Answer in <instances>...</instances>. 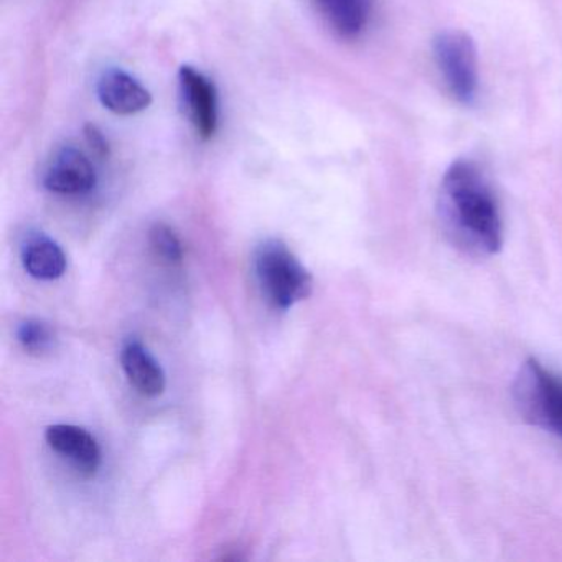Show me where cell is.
Returning a JSON list of instances; mask_svg holds the SVG:
<instances>
[{"label": "cell", "mask_w": 562, "mask_h": 562, "mask_svg": "<svg viewBox=\"0 0 562 562\" xmlns=\"http://www.w3.org/2000/svg\"><path fill=\"white\" fill-rule=\"evenodd\" d=\"M44 186L60 195H83L97 186V169L87 154L77 147H64L48 164Z\"/></svg>", "instance_id": "8992f818"}, {"label": "cell", "mask_w": 562, "mask_h": 562, "mask_svg": "<svg viewBox=\"0 0 562 562\" xmlns=\"http://www.w3.org/2000/svg\"><path fill=\"white\" fill-rule=\"evenodd\" d=\"M121 363L130 383L144 396H160L166 390V373L162 367L137 341H131L124 347Z\"/></svg>", "instance_id": "9c48e42d"}, {"label": "cell", "mask_w": 562, "mask_h": 562, "mask_svg": "<svg viewBox=\"0 0 562 562\" xmlns=\"http://www.w3.org/2000/svg\"><path fill=\"white\" fill-rule=\"evenodd\" d=\"M256 276L262 294L276 308L288 311L312 292V276L281 239H268L256 251Z\"/></svg>", "instance_id": "7a4b0ae2"}, {"label": "cell", "mask_w": 562, "mask_h": 562, "mask_svg": "<svg viewBox=\"0 0 562 562\" xmlns=\"http://www.w3.org/2000/svg\"><path fill=\"white\" fill-rule=\"evenodd\" d=\"M85 136H87L88 146H90L98 156L104 157L110 154L106 137L103 136V133H101L97 126H87Z\"/></svg>", "instance_id": "5bb4252c"}, {"label": "cell", "mask_w": 562, "mask_h": 562, "mask_svg": "<svg viewBox=\"0 0 562 562\" xmlns=\"http://www.w3.org/2000/svg\"><path fill=\"white\" fill-rule=\"evenodd\" d=\"M180 103L195 133L203 140L212 139L218 127V94L212 80L193 67L179 71Z\"/></svg>", "instance_id": "5b68a950"}, {"label": "cell", "mask_w": 562, "mask_h": 562, "mask_svg": "<svg viewBox=\"0 0 562 562\" xmlns=\"http://www.w3.org/2000/svg\"><path fill=\"white\" fill-rule=\"evenodd\" d=\"M149 245L156 258H159L164 265L176 266L182 262V243L176 232L166 223H156L150 228Z\"/></svg>", "instance_id": "7c38bea8"}, {"label": "cell", "mask_w": 562, "mask_h": 562, "mask_svg": "<svg viewBox=\"0 0 562 562\" xmlns=\"http://www.w3.org/2000/svg\"><path fill=\"white\" fill-rule=\"evenodd\" d=\"M98 98L111 113L133 116L153 104V94L123 70H108L98 81Z\"/></svg>", "instance_id": "52a82bcc"}, {"label": "cell", "mask_w": 562, "mask_h": 562, "mask_svg": "<svg viewBox=\"0 0 562 562\" xmlns=\"http://www.w3.org/2000/svg\"><path fill=\"white\" fill-rule=\"evenodd\" d=\"M22 261H24L25 271L32 278L42 279V281H55L67 271V255L64 249L54 239L44 235L29 239Z\"/></svg>", "instance_id": "8fae6325"}, {"label": "cell", "mask_w": 562, "mask_h": 562, "mask_svg": "<svg viewBox=\"0 0 562 562\" xmlns=\"http://www.w3.org/2000/svg\"><path fill=\"white\" fill-rule=\"evenodd\" d=\"M437 216L447 241L463 255L490 258L502 249V213L476 164L457 160L447 169L437 196Z\"/></svg>", "instance_id": "6da1fadb"}, {"label": "cell", "mask_w": 562, "mask_h": 562, "mask_svg": "<svg viewBox=\"0 0 562 562\" xmlns=\"http://www.w3.org/2000/svg\"><path fill=\"white\" fill-rule=\"evenodd\" d=\"M48 446L71 460L83 476H93L101 465V449L88 430L70 424H55L47 429Z\"/></svg>", "instance_id": "ba28073f"}, {"label": "cell", "mask_w": 562, "mask_h": 562, "mask_svg": "<svg viewBox=\"0 0 562 562\" xmlns=\"http://www.w3.org/2000/svg\"><path fill=\"white\" fill-rule=\"evenodd\" d=\"M18 338L32 355H42L54 347L55 334L50 325L42 321H27L19 327Z\"/></svg>", "instance_id": "4fadbf2b"}, {"label": "cell", "mask_w": 562, "mask_h": 562, "mask_svg": "<svg viewBox=\"0 0 562 562\" xmlns=\"http://www.w3.org/2000/svg\"><path fill=\"white\" fill-rule=\"evenodd\" d=\"M437 70L453 100L472 104L479 93V57L475 42L460 31L437 35L432 45Z\"/></svg>", "instance_id": "277c9868"}, {"label": "cell", "mask_w": 562, "mask_h": 562, "mask_svg": "<svg viewBox=\"0 0 562 562\" xmlns=\"http://www.w3.org/2000/svg\"><path fill=\"white\" fill-rule=\"evenodd\" d=\"M328 27L344 38H357L368 27L373 0H315Z\"/></svg>", "instance_id": "30bf717a"}, {"label": "cell", "mask_w": 562, "mask_h": 562, "mask_svg": "<svg viewBox=\"0 0 562 562\" xmlns=\"http://www.w3.org/2000/svg\"><path fill=\"white\" fill-rule=\"evenodd\" d=\"M513 397L526 420L562 439V378L528 360L516 374Z\"/></svg>", "instance_id": "3957f363"}]
</instances>
